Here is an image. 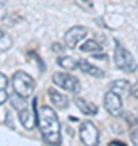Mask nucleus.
Wrapping results in <instances>:
<instances>
[{"instance_id":"nucleus-3","label":"nucleus","mask_w":138,"mask_h":146,"mask_svg":"<svg viewBox=\"0 0 138 146\" xmlns=\"http://www.w3.org/2000/svg\"><path fill=\"white\" fill-rule=\"evenodd\" d=\"M11 84H13V89H15V93L20 96V98H29L33 93H34V88H36V83H34V80L29 73L26 72H21V70H18V72L13 73V76H11Z\"/></svg>"},{"instance_id":"nucleus-16","label":"nucleus","mask_w":138,"mask_h":146,"mask_svg":"<svg viewBox=\"0 0 138 146\" xmlns=\"http://www.w3.org/2000/svg\"><path fill=\"white\" fill-rule=\"evenodd\" d=\"M75 3L80 7L81 10H85V11H91L93 10V7H94L93 0H75Z\"/></svg>"},{"instance_id":"nucleus-20","label":"nucleus","mask_w":138,"mask_h":146,"mask_svg":"<svg viewBox=\"0 0 138 146\" xmlns=\"http://www.w3.org/2000/svg\"><path fill=\"white\" fill-rule=\"evenodd\" d=\"M130 140H132L133 145H138V128H135V130L130 133Z\"/></svg>"},{"instance_id":"nucleus-15","label":"nucleus","mask_w":138,"mask_h":146,"mask_svg":"<svg viewBox=\"0 0 138 146\" xmlns=\"http://www.w3.org/2000/svg\"><path fill=\"white\" fill-rule=\"evenodd\" d=\"M11 44H13V41H11V37L8 36V33H5L2 28H0V52L8 50V49L11 47Z\"/></svg>"},{"instance_id":"nucleus-2","label":"nucleus","mask_w":138,"mask_h":146,"mask_svg":"<svg viewBox=\"0 0 138 146\" xmlns=\"http://www.w3.org/2000/svg\"><path fill=\"white\" fill-rule=\"evenodd\" d=\"M114 63L119 70L125 73H135L138 68V63L130 54V50L125 49L120 42H115V47H114Z\"/></svg>"},{"instance_id":"nucleus-8","label":"nucleus","mask_w":138,"mask_h":146,"mask_svg":"<svg viewBox=\"0 0 138 146\" xmlns=\"http://www.w3.org/2000/svg\"><path fill=\"white\" fill-rule=\"evenodd\" d=\"M104 107L112 117L122 115V98L119 94L109 91V93L104 94Z\"/></svg>"},{"instance_id":"nucleus-11","label":"nucleus","mask_w":138,"mask_h":146,"mask_svg":"<svg viewBox=\"0 0 138 146\" xmlns=\"http://www.w3.org/2000/svg\"><path fill=\"white\" fill-rule=\"evenodd\" d=\"M47 96H49V99H50V102H52V106H55L57 109H68L70 101L64 93H58L55 89H49Z\"/></svg>"},{"instance_id":"nucleus-18","label":"nucleus","mask_w":138,"mask_h":146,"mask_svg":"<svg viewBox=\"0 0 138 146\" xmlns=\"http://www.w3.org/2000/svg\"><path fill=\"white\" fill-rule=\"evenodd\" d=\"M128 93L132 94L135 99H138V81L135 84H130V91H128Z\"/></svg>"},{"instance_id":"nucleus-10","label":"nucleus","mask_w":138,"mask_h":146,"mask_svg":"<svg viewBox=\"0 0 138 146\" xmlns=\"http://www.w3.org/2000/svg\"><path fill=\"white\" fill-rule=\"evenodd\" d=\"M78 70L83 72L85 75H90V76H96V78H102L104 76V72H102L99 67H96L93 63H90L85 58H80L78 60Z\"/></svg>"},{"instance_id":"nucleus-17","label":"nucleus","mask_w":138,"mask_h":146,"mask_svg":"<svg viewBox=\"0 0 138 146\" xmlns=\"http://www.w3.org/2000/svg\"><path fill=\"white\" fill-rule=\"evenodd\" d=\"M123 117H125V122H127L128 125H137L138 123V119L133 114H123Z\"/></svg>"},{"instance_id":"nucleus-4","label":"nucleus","mask_w":138,"mask_h":146,"mask_svg":"<svg viewBox=\"0 0 138 146\" xmlns=\"http://www.w3.org/2000/svg\"><path fill=\"white\" fill-rule=\"evenodd\" d=\"M11 104H13L15 110L18 112V117H20L21 125L25 127L26 130H33L34 125H36V120H34L31 107L26 104V99H25V98H20V96L16 94V96L11 98Z\"/></svg>"},{"instance_id":"nucleus-7","label":"nucleus","mask_w":138,"mask_h":146,"mask_svg":"<svg viewBox=\"0 0 138 146\" xmlns=\"http://www.w3.org/2000/svg\"><path fill=\"white\" fill-rule=\"evenodd\" d=\"M86 36H88V29H86L85 26H73L65 33L64 42L68 49H76L78 44H80Z\"/></svg>"},{"instance_id":"nucleus-13","label":"nucleus","mask_w":138,"mask_h":146,"mask_svg":"<svg viewBox=\"0 0 138 146\" xmlns=\"http://www.w3.org/2000/svg\"><path fill=\"white\" fill-rule=\"evenodd\" d=\"M109 91L119 94V96L128 94V91H130V83H128L127 80H115V81H112V83H111Z\"/></svg>"},{"instance_id":"nucleus-22","label":"nucleus","mask_w":138,"mask_h":146,"mask_svg":"<svg viewBox=\"0 0 138 146\" xmlns=\"http://www.w3.org/2000/svg\"><path fill=\"white\" fill-rule=\"evenodd\" d=\"M109 145L111 146H125V143H123V141H115V140H112V141H109Z\"/></svg>"},{"instance_id":"nucleus-6","label":"nucleus","mask_w":138,"mask_h":146,"mask_svg":"<svg viewBox=\"0 0 138 146\" xmlns=\"http://www.w3.org/2000/svg\"><path fill=\"white\" fill-rule=\"evenodd\" d=\"M78 135H80V140H81L83 145L94 146V145L99 143V131H98L96 125L91 122V120L81 122L80 130H78Z\"/></svg>"},{"instance_id":"nucleus-14","label":"nucleus","mask_w":138,"mask_h":146,"mask_svg":"<svg viewBox=\"0 0 138 146\" xmlns=\"http://www.w3.org/2000/svg\"><path fill=\"white\" fill-rule=\"evenodd\" d=\"M57 65L62 67L64 70L72 72V70H76V68H78V60L68 57V55H60V57L57 58Z\"/></svg>"},{"instance_id":"nucleus-5","label":"nucleus","mask_w":138,"mask_h":146,"mask_svg":"<svg viewBox=\"0 0 138 146\" xmlns=\"http://www.w3.org/2000/svg\"><path fill=\"white\" fill-rule=\"evenodd\" d=\"M52 81H54V84H57L58 88L65 89L68 93L78 94L81 91L80 80L76 78V76H73V75L67 73V72H55L52 75Z\"/></svg>"},{"instance_id":"nucleus-1","label":"nucleus","mask_w":138,"mask_h":146,"mask_svg":"<svg viewBox=\"0 0 138 146\" xmlns=\"http://www.w3.org/2000/svg\"><path fill=\"white\" fill-rule=\"evenodd\" d=\"M33 107L36 112L37 127L42 135L44 141L47 145H60L62 143V133H60V120L57 112L50 106H41L37 109V98L33 99Z\"/></svg>"},{"instance_id":"nucleus-23","label":"nucleus","mask_w":138,"mask_h":146,"mask_svg":"<svg viewBox=\"0 0 138 146\" xmlns=\"http://www.w3.org/2000/svg\"><path fill=\"white\" fill-rule=\"evenodd\" d=\"M137 3H138V0H137Z\"/></svg>"},{"instance_id":"nucleus-19","label":"nucleus","mask_w":138,"mask_h":146,"mask_svg":"<svg viewBox=\"0 0 138 146\" xmlns=\"http://www.w3.org/2000/svg\"><path fill=\"white\" fill-rule=\"evenodd\" d=\"M8 99V93H7L3 88H0V106L5 104V101Z\"/></svg>"},{"instance_id":"nucleus-12","label":"nucleus","mask_w":138,"mask_h":146,"mask_svg":"<svg viewBox=\"0 0 138 146\" xmlns=\"http://www.w3.org/2000/svg\"><path fill=\"white\" fill-rule=\"evenodd\" d=\"M75 106L85 115H96L98 114V106H94L93 102L83 99V98H75Z\"/></svg>"},{"instance_id":"nucleus-21","label":"nucleus","mask_w":138,"mask_h":146,"mask_svg":"<svg viewBox=\"0 0 138 146\" xmlns=\"http://www.w3.org/2000/svg\"><path fill=\"white\" fill-rule=\"evenodd\" d=\"M7 84H8V80H7V76L3 75V73H0V88H7Z\"/></svg>"},{"instance_id":"nucleus-9","label":"nucleus","mask_w":138,"mask_h":146,"mask_svg":"<svg viewBox=\"0 0 138 146\" xmlns=\"http://www.w3.org/2000/svg\"><path fill=\"white\" fill-rule=\"evenodd\" d=\"M81 52L90 54L91 57L96 58H106V54L102 50V47L94 39H88V41H85V44H81Z\"/></svg>"}]
</instances>
